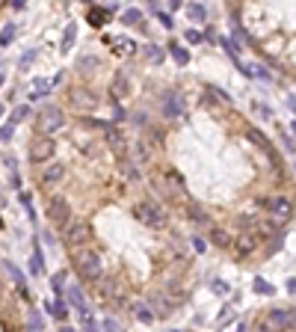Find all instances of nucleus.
Returning <instances> with one entry per match:
<instances>
[{
	"mask_svg": "<svg viewBox=\"0 0 296 332\" xmlns=\"http://www.w3.org/2000/svg\"><path fill=\"white\" fill-rule=\"evenodd\" d=\"M71 261H74V267H77V273H80L83 279H89V282L101 279V255H98L95 249L77 246V249L71 252Z\"/></svg>",
	"mask_w": 296,
	"mask_h": 332,
	"instance_id": "f257e3e1",
	"label": "nucleus"
},
{
	"mask_svg": "<svg viewBox=\"0 0 296 332\" xmlns=\"http://www.w3.org/2000/svg\"><path fill=\"white\" fill-rule=\"evenodd\" d=\"M62 237L68 240V246H83L86 240H92V229H89V223H83V219L71 216V219L62 223Z\"/></svg>",
	"mask_w": 296,
	"mask_h": 332,
	"instance_id": "f03ea898",
	"label": "nucleus"
},
{
	"mask_svg": "<svg viewBox=\"0 0 296 332\" xmlns=\"http://www.w3.org/2000/svg\"><path fill=\"white\" fill-rule=\"evenodd\" d=\"M136 216H139V223H145L148 229H163L166 226V214L154 202H139L136 205Z\"/></svg>",
	"mask_w": 296,
	"mask_h": 332,
	"instance_id": "7ed1b4c3",
	"label": "nucleus"
},
{
	"mask_svg": "<svg viewBox=\"0 0 296 332\" xmlns=\"http://www.w3.org/2000/svg\"><path fill=\"white\" fill-rule=\"evenodd\" d=\"M264 323L270 332H284V329L290 332L293 329V309H273V312H267Z\"/></svg>",
	"mask_w": 296,
	"mask_h": 332,
	"instance_id": "20e7f679",
	"label": "nucleus"
},
{
	"mask_svg": "<svg viewBox=\"0 0 296 332\" xmlns=\"http://www.w3.org/2000/svg\"><path fill=\"white\" fill-rule=\"evenodd\" d=\"M62 122H65V116H62V110L56 107V104H48L42 113H39V128L45 131V134H54V131H59L62 128Z\"/></svg>",
	"mask_w": 296,
	"mask_h": 332,
	"instance_id": "39448f33",
	"label": "nucleus"
},
{
	"mask_svg": "<svg viewBox=\"0 0 296 332\" xmlns=\"http://www.w3.org/2000/svg\"><path fill=\"white\" fill-rule=\"evenodd\" d=\"M54 149H56V142H54L51 137L33 139V142H30V160H33V163H45V160H51Z\"/></svg>",
	"mask_w": 296,
	"mask_h": 332,
	"instance_id": "423d86ee",
	"label": "nucleus"
},
{
	"mask_svg": "<svg viewBox=\"0 0 296 332\" xmlns=\"http://www.w3.org/2000/svg\"><path fill=\"white\" fill-rule=\"evenodd\" d=\"M184 113V98L178 92H166L163 95V116L166 119H178Z\"/></svg>",
	"mask_w": 296,
	"mask_h": 332,
	"instance_id": "0eeeda50",
	"label": "nucleus"
},
{
	"mask_svg": "<svg viewBox=\"0 0 296 332\" xmlns=\"http://www.w3.org/2000/svg\"><path fill=\"white\" fill-rule=\"evenodd\" d=\"M48 216L54 219V223H65V219L71 216V211H68V202H65L62 196H54V199L48 202Z\"/></svg>",
	"mask_w": 296,
	"mask_h": 332,
	"instance_id": "6e6552de",
	"label": "nucleus"
},
{
	"mask_svg": "<svg viewBox=\"0 0 296 332\" xmlns=\"http://www.w3.org/2000/svg\"><path fill=\"white\" fill-rule=\"evenodd\" d=\"M71 104L80 110H95L98 107V95L89 89H71Z\"/></svg>",
	"mask_w": 296,
	"mask_h": 332,
	"instance_id": "1a4fd4ad",
	"label": "nucleus"
},
{
	"mask_svg": "<svg viewBox=\"0 0 296 332\" xmlns=\"http://www.w3.org/2000/svg\"><path fill=\"white\" fill-rule=\"evenodd\" d=\"M267 205H270V211H273L276 219H290V214H293V205H290V199H284V196H276V199H270Z\"/></svg>",
	"mask_w": 296,
	"mask_h": 332,
	"instance_id": "9d476101",
	"label": "nucleus"
},
{
	"mask_svg": "<svg viewBox=\"0 0 296 332\" xmlns=\"http://www.w3.org/2000/svg\"><path fill=\"white\" fill-rule=\"evenodd\" d=\"M62 175H65V169H62L59 163H51V166L42 172V181H45V184H56V181H62Z\"/></svg>",
	"mask_w": 296,
	"mask_h": 332,
	"instance_id": "9b49d317",
	"label": "nucleus"
},
{
	"mask_svg": "<svg viewBox=\"0 0 296 332\" xmlns=\"http://www.w3.org/2000/svg\"><path fill=\"white\" fill-rule=\"evenodd\" d=\"M110 15H113V9H89V24L92 27H104L110 21Z\"/></svg>",
	"mask_w": 296,
	"mask_h": 332,
	"instance_id": "f8f14e48",
	"label": "nucleus"
},
{
	"mask_svg": "<svg viewBox=\"0 0 296 332\" xmlns=\"http://www.w3.org/2000/svg\"><path fill=\"white\" fill-rule=\"evenodd\" d=\"M110 92H113L116 98H125V95L130 92V83H128V78H125V75H116V80H113V86H110Z\"/></svg>",
	"mask_w": 296,
	"mask_h": 332,
	"instance_id": "ddd939ff",
	"label": "nucleus"
},
{
	"mask_svg": "<svg viewBox=\"0 0 296 332\" xmlns=\"http://www.w3.org/2000/svg\"><path fill=\"white\" fill-rule=\"evenodd\" d=\"M68 303L77 309V312H83L86 309V300H83V293H80V288L77 285H68Z\"/></svg>",
	"mask_w": 296,
	"mask_h": 332,
	"instance_id": "4468645a",
	"label": "nucleus"
},
{
	"mask_svg": "<svg viewBox=\"0 0 296 332\" xmlns=\"http://www.w3.org/2000/svg\"><path fill=\"white\" fill-rule=\"evenodd\" d=\"M243 71H246V75L249 78H258V80H270V75H267V68L264 65H258V62H252V65H243V62H237Z\"/></svg>",
	"mask_w": 296,
	"mask_h": 332,
	"instance_id": "2eb2a0df",
	"label": "nucleus"
},
{
	"mask_svg": "<svg viewBox=\"0 0 296 332\" xmlns=\"http://www.w3.org/2000/svg\"><path fill=\"white\" fill-rule=\"evenodd\" d=\"M104 131H107V139H110V145H113L116 152H125V137H122V134H119L113 125H107Z\"/></svg>",
	"mask_w": 296,
	"mask_h": 332,
	"instance_id": "dca6fc26",
	"label": "nucleus"
},
{
	"mask_svg": "<svg viewBox=\"0 0 296 332\" xmlns=\"http://www.w3.org/2000/svg\"><path fill=\"white\" fill-rule=\"evenodd\" d=\"M133 314H136V320H142V323H151V320H154V312H151V306H148V303H136V306H133Z\"/></svg>",
	"mask_w": 296,
	"mask_h": 332,
	"instance_id": "f3484780",
	"label": "nucleus"
},
{
	"mask_svg": "<svg viewBox=\"0 0 296 332\" xmlns=\"http://www.w3.org/2000/svg\"><path fill=\"white\" fill-rule=\"evenodd\" d=\"M210 240H213L216 246H228V243H231V234H228L225 229H213V234H210Z\"/></svg>",
	"mask_w": 296,
	"mask_h": 332,
	"instance_id": "a211bd4d",
	"label": "nucleus"
},
{
	"mask_svg": "<svg viewBox=\"0 0 296 332\" xmlns=\"http://www.w3.org/2000/svg\"><path fill=\"white\" fill-rule=\"evenodd\" d=\"M252 249H255V237H252V234H243V237L237 240V252H240V255H249Z\"/></svg>",
	"mask_w": 296,
	"mask_h": 332,
	"instance_id": "6ab92c4d",
	"label": "nucleus"
},
{
	"mask_svg": "<svg viewBox=\"0 0 296 332\" xmlns=\"http://www.w3.org/2000/svg\"><path fill=\"white\" fill-rule=\"evenodd\" d=\"M169 51H172V59H175L178 65H187V62H190V54H187V51H184L181 45H172Z\"/></svg>",
	"mask_w": 296,
	"mask_h": 332,
	"instance_id": "aec40b11",
	"label": "nucleus"
},
{
	"mask_svg": "<svg viewBox=\"0 0 296 332\" xmlns=\"http://www.w3.org/2000/svg\"><path fill=\"white\" fill-rule=\"evenodd\" d=\"M74 39H77V27L68 24V27H65V36H62V51H68V48L74 45Z\"/></svg>",
	"mask_w": 296,
	"mask_h": 332,
	"instance_id": "412c9836",
	"label": "nucleus"
},
{
	"mask_svg": "<svg viewBox=\"0 0 296 332\" xmlns=\"http://www.w3.org/2000/svg\"><path fill=\"white\" fill-rule=\"evenodd\" d=\"M249 139H252V142H258L261 149H267V152H270V139H267L261 131H258V128H249Z\"/></svg>",
	"mask_w": 296,
	"mask_h": 332,
	"instance_id": "4be33fe9",
	"label": "nucleus"
},
{
	"mask_svg": "<svg viewBox=\"0 0 296 332\" xmlns=\"http://www.w3.org/2000/svg\"><path fill=\"white\" fill-rule=\"evenodd\" d=\"M98 68V59L95 57H80L77 59V71H83V75H86V71H95Z\"/></svg>",
	"mask_w": 296,
	"mask_h": 332,
	"instance_id": "5701e85b",
	"label": "nucleus"
},
{
	"mask_svg": "<svg viewBox=\"0 0 296 332\" xmlns=\"http://www.w3.org/2000/svg\"><path fill=\"white\" fill-rule=\"evenodd\" d=\"M122 24H142V12L139 9H125L122 12Z\"/></svg>",
	"mask_w": 296,
	"mask_h": 332,
	"instance_id": "b1692460",
	"label": "nucleus"
},
{
	"mask_svg": "<svg viewBox=\"0 0 296 332\" xmlns=\"http://www.w3.org/2000/svg\"><path fill=\"white\" fill-rule=\"evenodd\" d=\"M48 312H51V314H54L56 320H65V314H68V306H65L62 300H56L54 306H48Z\"/></svg>",
	"mask_w": 296,
	"mask_h": 332,
	"instance_id": "393cba45",
	"label": "nucleus"
},
{
	"mask_svg": "<svg viewBox=\"0 0 296 332\" xmlns=\"http://www.w3.org/2000/svg\"><path fill=\"white\" fill-rule=\"evenodd\" d=\"M255 291H258V293H264V297H270V293H276V288H273V285H270L267 279H261V276L255 279Z\"/></svg>",
	"mask_w": 296,
	"mask_h": 332,
	"instance_id": "a878e982",
	"label": "nucleus"
},
{
	"mask_svg": "<svg viewBox=\"0 0 296 332\" xmlns=\"http://www.w3.org/2000/svg\"><path fill=\"white\" fill-rule=\"evenodd\" d=\"M187 15H190L193 21H204V18H207V9H204L202 3H193V6L187 9Z\"/></svg>",
	"mask_w": 296,
	"mask_h": 332,
	"instance_id": "bb28decb",
	"label": "nucleus"
},
{
	"mask_svg": "<svg viewBox=\"0 0 296 332\" xmlns=\"http://www.w3.org/2000/svg\"><path fill=\"white\" fill-rule=\"evenodd\" d=\"M15 39V24H6L3 30H0V45H9Z\"/></svg>",
	"mask_w": 296,
	"mask_h": 332,
	"instance_id": "cd10ccee",
	"label": "nucleus"
},
{
	"mask_svg": "<svg viewBox=\"0 0 296 332\" xmlns=\"http://www.w3.org/2000/svg\"><path fill=\"white\" fill-rule=\"evenodd\" d=\"M80 317H83V332H98V326H95V320H92L89 309H83V312H80Z\"/></svg>",
	"mask_w": 296,
	"mask_h": 332,
	"instance_id": "c85d7f7f",
	"label": "nucleus"
},
{
	"mask_svg": "<svg viewBox=\"0 0 296 332\" xmlns=\"http://www.w3.org/2000/svg\"><path fill=\"white\" fill-rule=\"evenodd\" d=\"M130 155H133V160L139 163V160H145L148 157V149H145V142H136L133 149H130Z\"/></svg>",
	"mask_w": 296,
	"mask_h": 332,
	"instance_id": "c756f323",
	"label": "nucleus"
},
{
	"mask_svg": "<svg viewBox=\"0 0 296 332\" xmlns=\"http://www.w3.org/2000/svg\"><path fill=\"white\" fill-rule=\"evenodd\" d=\"M30 270H33V273H42V252H39V249H36L33 258H30Z\"/></svg>",
	"mask_w": 296,
	"mask_h": 332,
	"instance_id": "7c9ffc66",
	"label": "nucleus"
},
{
	"mask_svg": "<svg viewBox=\"0 0 296 332\" xmlns=\"http://www.w3.org/2000/svg\"><path fill=\"white\" fill-rule=\"evenodd\" d=\"M27 113H30L27 107H15V110H12V122H9V125H18L21 119H27Z\"/></svg>",
	"mask_w": 296,
	"mask_h": 332,
	"instance_id": "2f4dec72",
	"label": "nucleus"
},
{
	"mask_svg": "<svg viewBox=\"0 0 296 332\" xmlns=\"http://www.w3.org/2000/svg\"><path fill=\"white\" fill-rule=\"evenodd\" d=\"M145 57H148V59H151V62H160V59H163V54H160V48H154V45H148V48H145Z\"/></svg>",
	"mask_w": 296,
	"mask_h": 332,
	"instance_id": "473e14b6",
	"label": "nucleus"
},
{
	"mask_svg": "<svg viewBox=\"0 0 296 332\" xmlns=\"http://www.w3.org/2000/svg\"><path fill=\"white\" fill-rule=\"evenodd\" d=\"M51 282H54V291L59 293V291H62V285H65V270H62V273H56V276H54Z\"/></svg>",
	"mask_w": 296,
	"mask_h": 332,
	"instance_id": "72a5a7b5",
	"label": "nucleus"
},
{
	"mask_svg": "<svg viewBox=\"0 0 296 332\" xmlns=\"http://www.w3.org/2000/svg\"><path fill=\"white\" fill-rule=\"evenodd\" d=\"M12 134H15V125H3V128H0V139H12Z\"/></svg>",
	"mask_w": 296,
	"mask_h": 332,
	"instance_id": "f704fd0d",
	"label": "nucleus"
},
{
	"mask_svg": "<svg viewBox=\"0 0 296 332\" xmlns=\"http://www.w3.org/2000/svg\"><path fill=\"white\" fill-rule=\"evenodd\" d=\"M45 89H51V83H48L45 78H36V95H42Z\"/></svg>",
	"mask_w": 296,
	"mask_h": 332,
	"instance_id": "c9c22d12",
	"label": "nucleus"
},
{
	"mask_svg": "<svg viewBox=\"0 0 296 332\" xmlns=\"http://www.w3.org/2000/svg\"><path fill=\"white\" fill-rule=\"evenodd\" d=\"M104 329H107V332H119V323L110 317V320H104Z\"/></svg>",
	"mask_w": 296,
	"mask_h": 332,
	"instance_id": "e433bc0d",
	"label": "nucleus"
},
{
	"mask_svg": "<svg viewBox=\"0 0 296 332\" xmlns=\"http://www.w3.org/2000/svg\"><path fill=\"white\" fill-rule=\"evenodd\" d=\"M207 92H210L213 98H219V101H228V95H225V92H222V89H213V86H210Z\"/></svg>",
	"mask_w": 296,
	"mask_h": 332,
	"instance_id": "4c0bfd02",
	"label": "nucleus"
},
{
	"mask_svg": "<svg viewBox=\"0 0 296 332\" xmlns=\"http://www.w3.org/2000/svg\"><path fill=\"white\" fill-rule=\"evenodd\" d=\"M21 202H24V208L30 211V216H33V202H30V193H21Z\"/></svg>",
	"mask_w": 296,
	"mask_h": 332,
	"instance_id": "58836bf2",
	"label": "nucleus"
},
{
	"mask_svg": "<svg viewBox=\"0 0 296 332\" xmlns=\"http://www.w3.org/2000/svg\"><path fill=\"white\" fill-rule=\"evenodd\" d=\"M193 246H196V252H204V249H207V243H204L202 237H193Z\"/></svg>",
	"mask_w": 296,
	"mask_h": 332,
	"instance_id": "ea45409f",
	"label": "nucleus"
},
{
	"mask_svg": "<svg viewBox=\"0 0 296 332\" xmlns=\"http://www.w3.org/2000/svg\"><path fill=\"white\" fill-rule=\"evenodd\" d=\"M187 42H202V33H196V30H187Z\"/></svg>",
	"mask_w": 296,
	"mask_h": 332,
	"instance_id": "a19ab883",
	"label": "nucleus"
},
{
	"mask_svg": "<svg viewBox=\"0 0 296 332\" xmlns=\"http://www.w3.org/2000/svg\"><path fill=\"white\" fill-rule=\"evenodd\" d=\"M42 326V317L39 314H30V329H39Z\"/></svg>",
	"mask_w": 296,
	"mask_h": 332,
	"instance_id": "79ce46f5",
	"label": "nucleus"
},
{
	"mask_svg": "<svg viewBox=\"0 0 296 332\" xmlns=\"http://www.w3.org/2000/svg\"><path fill=\"white\" fill-rule=\"evenodd\" d=\"M213 288H216V293H228V285L225 282H213Z\"/></svg>",
	"mask_w": 296,
	"mask_h": 332,
	"instance_id": "37998d69",
	"label": "nucleus"
},
{
	"mask_svg": "<svg viewBox=\"0 0 296 332\" xmlns=\"http://www.w3.org/2000/svg\"><path fill=\"white\" fill-rule=\"evenodd\" d=\"M284 149L293 152V137H290V134H284Z\"/></svg>",
	"mask_w": 296,
	"mask_h": 332,
	"instance_id": "c03bdc74",
	"label": "nucleus"
},
{
	"mask_svg": "<svg viewBox=\"0 0 296 332\" xmlns=\"http://www.w3.org/2000/svg\"><path fill=\"white\" fill-rule=\"evenodd\" d=\"M113 116H116V122H119V119H125V110H122L119 104H116V110H113Z\"/></svg>",
	"mask_w": 296,
	"mask_h": 332,
	"instance_id": "a18cd8bd",
	"label": "nucleus"
},
{
	"mask_svg": "<svg viewBox=\"0 0 296 332\" xmlns=\"http://www.w3.org/2000/svg\"><path fill=\"white\" fill-rule=\"evenodd\" d=\"M157 15H160V21H163V24H166V27H172V18H169V15H166V12H157Z\"/></svg>",
	"mask_w": 296,
	"mask_h": 332,
	"instance_id": "49530a36",
	"label": "nucleus"
},
{
	"mask_svg": "<svg viewBox=\"0 0 296 332\" xmlns=\"http://www.w3.org/2000/svg\"><path fill=\"white\" fill-rule=\"evenodd\" d=\"M59 332H74V329H71V326H62V329H59Z\"/></svg>",
	"mask_w": 296,
	"mask_h": 332,
	"instance_id": "de8ad7c7",
	"label": "nucleus"
},
{
	"mask_svg": "<svg viewBox=\"0 0 296 332\" xmlns=\"http://www.w3.org/2000/svg\"><path fill=\"white\" fill-rule=\"evenodd\" d=\"M0 116H3V107H0Z\"/></svg>",
	"mask_w": 296,
	"mask_h": 332,
	"instance_id": "09e8293b",
	"label": "nucleus"
},
{
	"mask_svg": "<svg viewBox=\"0 0 296 332\" xmlns=\"http://www.w3.org/2000/svg\"><path fill=\"white\" fill-rule=\"evenodd\" d=\"M0 83H3V75H0Z\"/></svg>",
	"mask_w": 296,
	"mask_h": 332,
	"instance_id": "8fccbe9b",
	"label": "nucleus"
},
{
	"mask_svg": "<svg viewBox=\"0 0 296 332\" xmlns=\"http://www.w3.org/2000/svg\"><path fill=\"white\" fill-rule=\"evenodd\" d=\"M172 332H181V329H172Z\"/></svg>",
	"mask_w": 296,
	"mask_h": 332,
	"instance_id": "3c124183",
	"label": "nucleus"
}]
</instances>
